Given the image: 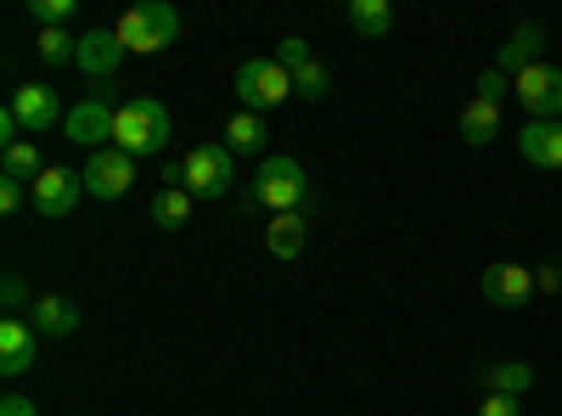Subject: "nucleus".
I'll return each mask as SVG.
<instances>
[{"label":"nucleus","mask_w":562,"mask_h":416,"mask_svg":"<svg viewBox=\"0 0 562 416\" xmlns=\"http://www.w3.org/2000/svg\"><path fill=\"white\" fill-rule=\"evenodd\" d=\"M169 135H175V124H169V108H164L158 97H130V102L113 113V147L130 153V158H158V153H169Z\"/></svg>","instance_id":"f257e3e1"},{"label":"nucleus","mask_w":562,"mask_h":416,"mask_svg":"<svg viewBox=\"0 0 562 416\" xmlns=\"http://www.w3.org/2000/svg\"><path fill=\"white\" fill-rule=\"evenodd\" d=\"M248 203L254 209H270V214H304L310 203V180H304V164L299 158H259V175L248 187Z\"/></svg>","instance_id":"f03ea898"},{"label":"nucleus","mask_w":562,"mask_h":416,"mask_svg":"<svg viewBox=\"0 0 562 416\" xmlns=\"http://www.w3.org/2000/svg\"><path fill=\"white\" fill-rule=\"evenodd\" d=\"M231 180H237V153L225 142H203L180 158V187L192 198H225Z\"/></svg>","instance_id":"7ed1b4c3"},{"label":"nucleus","mask_w":562,"mask_h":416,"mask_svg":"<svg viewBox=\"0 0 562 416\" xmlns=\"http://www.w3.org/2000/svg\"><path fill=\"white\" fill-rule=\"evenodd\" d=\"M180 40V12L164 7V0H147V7H130L119 18V45L124 52H164V45Z\"/></svg>","instance_id":"20e7f679"},{"label":"nucleus","mask_w":562,"mask_h":416,"mask_svg":"<svg viewBox=\"0 0 562 416\" xmlns=\"http://www.w3.org/2000/svg\"><path fill=\"white\" fill-rule=\"evenodd\" d=\"M288 97H293V74L281 68L276 57H248L237 68V102H243V113H270Z\"/></svg>","instance_id":"39448f33"},{"label":"nucleus","mask_w":562,"mask_h":416,"mask_svg":"<svg viewBox=\"0 0 562 416\" xmlns=\"http://www.w3.org/2000/svg\"><path fill=\"white\" fill-rule=\"evenodd\" d=\"M79 180H85V192H90V198L113 203V198H124V192L135 187V158L119 153V147H102V153H90V158H85Z\"/></svg>","instance_id":"423d86ee"},{"label":"nucleus","mask_w":562,"mask_h":416,"mask_svg":"<svg viewBox=\"0 0 562 416\" xmlns=\"http://www.w3.org/2000/svg\"><path fill=\"white\" fill-rule=\"evenodd\" d=\"M79 192H85V180L74 175V169H63V164H52L34 187H29V198H34V214H45V220H68L74 209H79Z\"/></svg>","instance_id":"0eeeda50"},{"label":"nucleus","mask_w":562,"mask_h":416,"mask_svg":"<svg viewBox=\"0 0 562 416\" xmlns=\"http://www.w3.org/2000/svg\"><path fill=\"white\" fill-rule=\"evenodd\" d=\"M512 90H518V102L529 108V119H557L562 113V68H551V63L524 68L518 79H512Z\"/></svg>","instance_id":"6e6552de"},{"label":"nucleus","mask_w":562,"mask_h":416,"mask_svg":"<svg viewBox=\"0 0 562 416\" xmlns=\"http://www.w3.org/2000/svg\"><path fill=\"white\" fill-rule=\"evenodd\" d=\"M113 113H119V108H108L102 97H90V102L68 108V119H63L68 142H74V147H85V153H102V147L113 142Z\"/></svg>","instance_id":"1a4fd4ad"},{"label":"nucleus","mask_w":562,"mask_h":416,"mask_svg":"<svg viewBox=\"0 0 562 416\" xmlns=\"http://www.w3.org/2000/svg\"><path fill=\"white\" fill-rule=\"evenodd\" d=\"M540 288H535V270L529 265H490L484 270V299L495 304V310H524L529 299H535Z\"/></svg>","instance_id":"9d476101"},{"label":"nucleus","mask_w":562,"mask_h":416,"mask_svg":"<svg viewBox=\"0 0 562 416\" xmlns=\"http://www.w3.org/2000/svg\"><path fill=\"white\" fill-rule=\"evenodd\" d=\"M7 108L18 113V124H23L29 135H45V130H52L57 119H68V113H63V102H57V90H52V85H18Z\"/></svg>","instance_id":"9b49d317"},{"label":"nucleus","mask_w":562,"mask_h":416,"mask_svg":"<svg viewBox=\"0 0 562 416\" xmlns=\"http://www.w3.org/2000/svg\"><path fill=\"white\" fill-rule=\"evenodd\" d=\"M119 63H124V45H119V29H85L79 34V74H90V79H113L119 74Z\"/></svg>","instance_id":"f8f14e48"},{"label":"nucleus","mask_w":562,"mask_h":416,"mask_svg":"<svg viewBox=\"0 0 562 416\" xmlns=\"http://www.w3.org/2000/svg\"><path fill=\"white\" fill-rule=\"evenodd\" d=\"M34 321H23V315H7L0 321V372L7 378H23L29 366H34Z\"/></svg>","instance_id":"ddd939ff"},{"label":"nucleus","mask_w":562,"mask_h":416,"mask_svg":"<svg viewBox=\"0 0 562 416\" xmlns=\"http://www.w3.org/2000/svg\"><path fill=\"white\" fill-rule=\"evenodd\" d=\"M518 153L535 169H562V124L557 119H529L518 135Z\"/></svg>","instance_id":"4468645a"},{"label":"nucleus","mask_w":562,"mask_h":416,"mask_svg":"<svg viewBox=\"0 0 562 416\" xmlns=\"http://www.w3.org/2000/svg\"><path fill=\"white\" fill-rule=\"evenodd\" d=\"M29 315H34V333H40V338H74V333H79V321H85L79 304H74L68 293H45V299H34Z\"/></svg>","instance_id":"2eb2a0df"},{"label":"nucleus","mask_w":562,"mask_h":416,"mask_svg":"<svg viewBox=\"0 0 562 416\" xmlns=\"http://www.w3.org/2000/svg\"><path fill=\"white\" fill-rule=\"evenodd\" d=\"M540 45H546L540 23H518V29L506 34V45L495 52V68H501V74H524V68H535V63H540Z\"/></svg>","instance_id":"dca6fc26"},{"label":"nucleus","mask_w":562,"mask_h":416,"mask_svg":"<svg viewBox=\"0 0 562 416\" xmlns=\"http://www.w3.org/2000/svg\"><path fill=\"white\" fill-rule=\"evenodd\" d=\"M484 394H506V400H524L535 389V366L529 360H490L484 366Z\"/></svg>","instance_id":"f3484780"},{"label":"nucleus","mask_w":562,"mask_h":416,"mask_svg":"<svg viewBox=\"0 0 562 416\" xmlns=\"http://www.w3.org/2000/svg\"><path fill=\"white\" fill-rule=\"evenodd\" d=\"M501 135V102H484V97H473L461 108V142L467 147H490Z\"/></svg>","instance_id":"a211bd4d"},{"label":"nucleus","mask_w":562,"mask_h":416,"mask_svg":"<svg viewBox=\"0 0 562 416\" xmlns=\"http://www.w3.org/2000/svg\"><path fill=\"white\" fill-rule=\"evenodd\" d=\"M304 243H310L304 214H276V220L265 225V248H270L276 259H299V254H304Z\"/></svg>","instance_id":"6ab92c4d"},{"label":"nucleus","mask_w":562,"mask_h":416,"mask_svg":"<svg viewBox=\"0 0 562 416\" xmlns=\"http://www.w3.org/2000/svg\"><path fill=\"white\" fill-rule=\"evenodd\" d=\"M349 29L360 40H383V34H394V7L389 0H349Z\"/></svg>","instance_id":"aec40b11"},{"label":"nucleus","mask_w":562,"mask_h":416,"mask_svg":"<svg viewBox=\"0 0 562 416\" xmlns=\"http://www.w3.org/2000/svg\"><path fill=\"white\" fill-rule=\"evenodd\" d=\"M265 142H270V130H265L259 113H243V108L231 113V124H225V147L231 153H259Z\"/></svg>","instance_id":"412c9836"},{"label":"nucleus","mask_w":562,"mask_h":416,"mask_svg":"<svg viewBox=\"0 0 562 416\" xmlns=\"http://www.w3.org/2000/svg\"><path fill=\"white\" fill-rule=\"evenodd\" d=\"M34 52H40L45 68H74V63H79V40H74L68 29H40Z\"/></svg>","instance_id":"4be33fe9"},{"label":"nucleus","mask_w":562,"mask_h":416,"mask_svg":"<svg viewBox=\"0 0 562 416\" xmlns=\"http://www.w3.org/2000/svg\"><path fill=\"white\" fill-rule=\"evenodd\" d=\"M186 220H192V192H186V187H158V198H153V225L180 231Z\"/></svg>","instance_id":"5701e85b"},{"label":"nucleus","mask_w":562,"mask_h":416,"mask_svg":"<svg viewBox=\"0 0 562 416\" xmlns=\"http://www.w3.org/2000/svg\"><path fill=\"white\" fill-rule=\"evenodd\" d=\"M52 169L40 158V147L34 142H18V147H7V180H23V187H34V180Z\"/></svg>","instance_id":"b1692460"},{"label":"nucleus","mask_w":562,"mask_h":416,"mask_svg":"<svg viewBox=\"0 0 562 416\" xmlns=\"http://www.w3.org/2000/svg\"><path fill=\"white\" fill-rule=\"evenodd\" d=\"M293 97H304V102H326V97H333V68H326L321 57L304 63V68L293 74Z\"/></svg>","instance_id":"393cba45"},{"label":"nucleus","mask_w":562,"mask_h":416,"mask_svg":"<svg viewBox=\"0 0 562 416\" xmlns=\"http://www.w3.org/2000/svg\"><path fill=\"white\" fill-rule=\"evenodd\" d=\"M29 18H34L40 29H68L74 0H29Z\"/></svg>","instance_id":"a878e982"},{"label":"nucleus","mask_w":562,"mask_h":416,"mask_svg":"<svg viewBox=\"0 0 562 416\" xmlns=\"http://www.w3.org/2000/svg\"><path fill=\"white\" fill-rule=\"evenodd\" d=\"M276 63L288 68V74H299L304 63H315V52H310V45H304L299 34H288V40H276Z\"/></svg>","instance_id":"bb28decb"},{"label":"nucleus","mask_w":562,"mask_h":416,"mask_svg":"<svg viewBox=\"0 0 562 416\" xmlns=\"http://www.w3.org/2000/svg\"><path fill=\"white\" fill-rule=\"evenodd\" d=\"M0 304H7V315H18V310L29 304V288H23V276H7V282H0Z\"/></svg>","instance_id":"cd10ccee"},{"label":"nucleus","mask_w":562,"mask_h":416,"mask_svg":"<svg viewBox=\"0 0 562 416\" xmlns=\"http://www.w3.org/2000/svg\"><path fill=\"white\" fill-rule=\"evenodd\" d=\"M29 203V187L23 180H0V214H18Z\"/></svg>","instance_id":"c85d7f7f"},{"label":"nucleus","mask_w":562,"mask_h":416,"mask_svg":"<svg viewBox=\"0 0 562 416\" xmlns=\"http://www.w3.org/2000/svg\"><path fill=\"white\" fill-rule=\"evenodd\" d=\"M506 90H512V85H506V74H501V68H484V74H479V97H484V102H501Z\"/></svg>","instance_id":"c756f323"},{"label":"nucleus","mask_w":562,"mask_h":416,"mask_svg":"<svg viewBox=\"0 0 562 416\" xmlns=\"http://www.w3.org/2000/svg\"><path fill=\"white\" fill-rule=\"evenodd\" d=\"M535 288H540V293H562V265H557V259L535 265Z\"/></svg>","instance_id":"7c9ffc66"},{"label":"nucleus","mask_w":562,"mask_h":416,"mask_svg":"<svg viewBox=\"0 0 562 416\" xmlns=\"http://www.w3.org/2000/svg\"><path fill=\"white\" fill-rule=\"evenodd\" d=\"M479 416H518V400H506V394H484Z\"/></svg>","instance_id":"2f4dec72"},{"label":"nucleus","mask_w":562,"mask_h":416,"mask_svg":"<svg viewBox=\"0 0 562 416\" xmlns=\"http://www.w3.org/2000/svg\"><path fill=\"white\" fill-rule=\"evenodd\" d=\"M0 416H40V411H34V400H23V394H7V400H0Z\"/></svg>","instance_id":"473e14b6"}]
</instances>
